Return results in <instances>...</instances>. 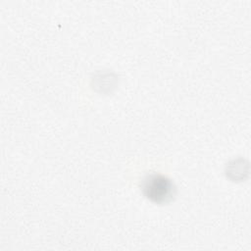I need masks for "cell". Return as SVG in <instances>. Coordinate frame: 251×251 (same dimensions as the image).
Returning <instances> with one entry per match:
<instances>
[{
	"instance_id": "1",
	"label": "cell",
	"mask_w": 251,
	"mask_h": 251,
	"mask_svg": "<svg viewBox=\"0 0 251 251\" xmlns=\"http://www.w3.org/2000/svg\"><path fill=\"white\" fill-rule=\"evenodd\" d=\"M141 188L143 194L150 201L157 204L170 202L176 193V188L171 179L159 174L146 176L141 182Z\"/></svg>"
}]
</instances>
